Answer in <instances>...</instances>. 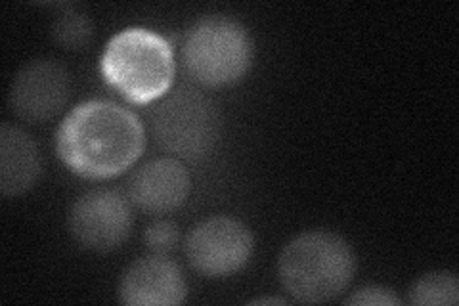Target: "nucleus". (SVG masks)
Wrapping results in <instances>:
<instances>
[{
  "label": "nucleus",
  "instance_id": "f8f14e48",
  "mask_svg": "<svg viewBox=\"0 0 459 306\" xmlns=\"http://www.w3.org/2000/svg\"><path fill=\"white\" fill-rule=\"evenodd\" d=\"M408 302L418 306H455L459 302L457 275L446 270L423 274L411 284Z\"/></svg>",
  "mask_w": 459,
  "mask_h": 306
},
{
  "label": "nucleus",
  "instance_id": "4468645a",
  "mask_svg": "<svg viewBox=\"0 0 459 306\" xmlns=\"http://www.w3.org/2000/svg\"><path fill=\"white\" fill-rule=\"evenodd\" d=\"M143 243L153 255H169L180 243V228L167 218H160L143 232Z\"/></svg>",
  "mask_w": 459,
  "mask_h": 306
},
{
  "label": "nucleus",
  "instance_id": "1a4fd4ad",
  "mask_svg": "<svg viewBox=\"0 0 459 306\" xmlns=\"http://www.w3.org/2000/svg\"><path fill=\"white\" fill-rule=\"evenodd\" d=\"M188 297V282L175 260L148 255L128 267L117 285V299L126 306H177Z\"/></svg>",
  "mask_w": 459,
  "mask_h": 306
},
{
  "label": "nucleus",
  "instance_id": "20e7f679",
  "mask_svg": "<svg viewBox=\"0 0 459 306\" xmlns=\"http://www.w3.org/2000/svg\"><path fill=\"white\" fill-rule=\"evenodd\" d=\"M221 111L217 104L194 86L182 84L167 92L152 111L157 144L177 159L204 162L221 140Z\"/></svg>",
  "mask_w": 459,
  "mask_h": 306
},
{
  "label": "nucleus",
  "instance_id": "7ed1b4c3",
  "mask_svg": "<svg viewBox=\"0 0 459 306\" xmlns=\"http://www.w3.org/2000/svg\"><path fill=\"white\" fill-rule=\"evenodd\" d=\"M106 83L138 106L161 100L177 73L169 40L150 29L131 27L115 35L102 54Z\"/></svg>",
  "mask_w": 459,
  "mask_h": 306
},
{
  "label": "nucleus",
  "instance_id": "dca6fc26",
  "mask_svg": "<svg viewBox=\"0 0 459 306\" xmlns=\"http://www.w3.org/2000/svg\"><path fill=\"white\" fill-rule=\"evenodd\" d=\"M251 304H285V299L280 297H261L251 301Z\"/></svg>",
  "mask_w": 459,
  "mask_h": 306
},
{
  "label": "nucleus",
  "instance_id": "f03ea898",
  "mask_svg": "<svg viewBox=\"0 0 459 306\" xmlns=\"http://www.w3.org/2000/svg\"><path fill=\"white\" fill-rule=\"evenodd\" d=\"M356 255L347 240L327 230L299 234L278 258V278L295 301L322 304L337 299L352 284Z\"/></svg>",
  "mask_w": 459,
  "mask_h": 306
},
{
  "label": "nucleus",
  "instance_id": "9d476101",
  "mask_svg": "<svg viewBox=\"0 0 459 306\" xmlns=\"http://www.w3.org/2000/svg\"><path fill=\"white\" fill-rule=\"evenodd\" d=\"M192 192V177L177 157H160L142 165L128 180V199L150 214L180 209Z\"/></svg>",
  "mask_w": 459,
  "mask_h": 306
},
{
  "label": "nucleus",
  "instance_id": "ddd939ff",
  "mask_svg": "<svg viewBox=\"0 0 459 306\" xmlns=\"http://www.w3.org/2000/svg\"><path fill=\"white\" fill-rule=\"evenodd\" d=\"M50 33L60 47L67 50H81L92 40L94 23L84 12L67 8L54 18Z\"/></svg>",
  "mask_w": 459,
  "mask_h": 306
},
{
  "label": "nucleus",
  "instance_id": "0eeeda50",
  "mask_svg": "<svg viewBox=\"0 0 459 306\" xmlns=\"http://www.w3.org/2000/svg\"><path fill=\"white\" fill-rule=\"evenodd\" d=\"M67 228L71 238L86 251L109 253L119 249L133 230L131 199L117 189H91L71 205Z\"/></svg>",
  "mask_w": 459,
  "mask_h": 306
},
{
  "label": "nucleus",
  "instance_id": "39448f33",
  "mask_svg": "<svg viewBox=\"0 0 459 306\" xmlns=\"http://www.w3.org/2000/svg\"><path fill=\"white\" fill-rule=\"evenodd\" d=\"M182 60L188 75L204 86H228L246 77L253 64V40L232 18L207 16L195 22L184 39Z\"/></svg>",
  "mask_w": 459,
  "mask_h": 306
},
{
  "label": "nucleus",
  "instance_id": "6e6552de",
  "mask_svg": "<svg viewBox=\"0 0 459 306\" xmlns=\"http://www.w3.org/2000/svg\"><path fill=\"white\" fill-rule=\"evenodd\" d=\"M71 96V77L56 60L40 57L27 62L13 75L8 91V106L25 123H47L64 111Z\"/></svg>",
  "mask_w": 459,
  "mask_h": 306
},
{
  "label": "nucleus",
  "instance_id": "f257e3e1",
  "mask_svg": "<svg viewBox=\"0 0 459 306\" xmlns=\"http://www.w3.org/2000/svg\"><path fill=\"white\" fill-rule=\"evenodd\" d=\"M146 148L138 115L115 101L89 100L71 109L56 133V152L64 165L89 180L119 177Z\"/></svg>",
  "mask_w": 459,
  "mask_h": 306
},
{
  "label": "nucleus",
  "instance_id": "423d86ee",
  "mask_svg": "<svg viewBox=\"0 0 459 306\" xmlns=\"http://www.w3.org/2000/svg\"><path fill=\"white\" fill-rule=\"evenodd\" d=\"M255 240L251 230L232 216H211L195 224L184 240L190 267L205 278H226L251 260Z\"/></svg>",
  "mask_w": 459,
  "mask_h": 306
},
{
  "label": "nucleus",
  "instance_id": "2eb2a0df",
  "mask_svg": "<svg viewBox=\"0 0 459 306\" xmlns=\"http://www.w3.org/2000/svg\"><path fill=\"white\" fill-rule=\"evenodd\" d=\"M344 304H358V306H396L400 304L398 295L391 287L371 284L366 287H360L358 291L344 301Z\"/></svg>",
  "mask_w": 459,
  "mask_h": 306
},
{
  "label": "nucleus",
  "instance_id": "9b49d317",
  "mask_svg": "<svg viewBox=\"0 0 459 306\" xmlns=\"http://www.w3.org/2000/svg\"><path fill=\"white\" fill-rule=\"evenodd\" d=\"M40 152L35 140L20 127H0V192L4 197H20L40 177Z\"/></svg>",
  "mask_w": 459,
  "mask_h": 306
}]
</instances>
